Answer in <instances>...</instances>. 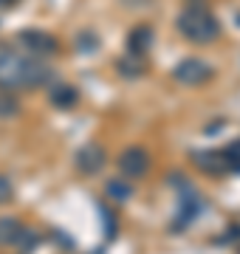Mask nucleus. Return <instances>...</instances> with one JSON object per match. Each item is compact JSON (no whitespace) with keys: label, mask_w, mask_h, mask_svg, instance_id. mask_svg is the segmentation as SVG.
I'll return each instance as SVG.
<instances>
[{"label":"nucleus","mask_w":240,"mask_h":254,"mask_svg":"<svg viewBox=\"0 0 240 254\" xmlns=\"http://www.w3.org/2000/svg\"><path fill=\"white\" fill-rule=\"evenodd\" d=\"M54 79V68L40 57L20 54L14 46H0V91H34Z\"/></svg>","instance_id":"obj_1"},{"label":"nucleus","mask_w":240,"mask_h":254,"mask_svg":"<svg viewBox=\"0 0 240 254\" xmlns=\"http://www.w3.org/2000/svg\"><path fill=\"white\" fill-rule=\"evenodd\" d=\"M178 31L195 43V46H209L221 37V23L209 9L203 6H186L181 14H178Z\"/></svg>","instance_id":"obj_2"},{"label":"nucleus","mask_w":240,"mask_h":254,"mask_svg":"<svg viewBox=\"0 0 240 254\" xmlns=\"http://www.w3.org/2000/svg\"><path fill=\"white\" fill-rule=\"evenodd\" d=\"M17 46H23L31 57H40V60L60 54V40L54 34L43 31V28H23V31H17Z\"/></svg>","instance_id":"obj_3"},{"label":"nucleus","mask_w":240,"mask_h":254,"mask_svg":"<svg viewBox=\"0 0 240 254\" xmlns=\"http://www.w3.org/2000/svg\"><path fill=\"white\" fill-rule=\"evenodd\" d=\"M215 76V68L206 60H198V57H186L173 68V79L186 85V88H198V85H206V82Z\"/></svg>","instance_id":"obj_4"},{"label":"nucleus","mask_w":240,"mask_h":254,"mask_svg":"<svg viewBox=\"0 0 240 254\" xmlns=\"http://www.w3.org/2000/svg\"><path fill=\"white\" fill-rule=\"evenodd\" d=\"M178 184H181V192H178V212H176L173 232H186V229L192 226V220L201 215L203 200L195 195V190L184 181V178H178Z\"/></svg>","instance_id":"obj_5"},{"label":"nucleus","mask_w":240,"mask_h":254,"mask_svg":"<svg viewBox=\"0 0 240 254\" xmlns=\"http://www.w3.org/2000/svg\"><path fill=\"white\" fill-rule=\"evenodd\" d=\"M150 153L144 150V147H127L124 153L119 155V161H116V167H119L121 178H133V181H139V178H144V175L150 173Z\"/></svg>","instance_id":"obj_6"},{"label":"nucleus","mask_w":240,"mask_h":254,"mask_svg":"<svg viewBox=\"0 0 240 254\" xmlns=\"http://www.w3.org/2000/svg\"><path fill=\"white\" fill-rule=\"evenodd\" d=\"M74 164L76 170L82 175H99L105 170V164H108V153H105V147L96 144V141H88L76 150L74 155Z\"/></svg>","instance_id":"obj_7"},{"label":"nucleus","mask_w":240,"mask_h":254,"mask_svg":"<svg viewBox=\"0 0 240 254\" xmlns=\"http://www.w3.org/2000/svg\"><path fill=\"white\" fill-rule=\"evenodd\" d=\"M156 46V28L147 23H139L127 31V54L130 57H144L150 54V48Z\"/></svg>","instance_id":"obj_8"},{"label":"nucleus","mask_w":240,"mask_h":254,"mask_svg":"<svg viewBox=\"0 0 240 254\" xmlns=\"http://www.w3.org/2000/svg\"><path fill=\"white\" fill-rule=\"evenodd\" d=\"M192 161H195V167H201V173H206V175H226L229 173L226 158H223L221 150H195Z\"/></svg>","instance_id":"obj_9"},{"label":"nucleus","mask_w":240,"mask_h":254,"mask_svg":"<svg viewBox=\"0 0 240 254\" xmlns=\"http://www.w3.org/2000/svg\"><path fill=\"white\" fill-rule=\"evenodd\" d=\"M48 102L57 110H71L79 105V88H74L71 82H57V85H51V91H48Z\"/></svg>","instance_id":"obj_10"},{"label":"nucleus","mask_w":240,"mask_h":254,"mask_svg":"<svg viewBox=\"0 0 240 254\" xmlns=\"http://www.w3.org/2000/svg\"><path fill=\"white\" fill-rule=\"evenodd\" d=\"M116 71L124 79H139V76L147 73V63L141 57H121V60H116Z\"/></svg>","instance_id":"obj_11"},{"label":"nucleus","mask_w":240,"mask_h":254,"mask_svg":"<svg viewBox=\"0 0 240 254\" xmlns=\"http://www.w3.org/2000/svg\"><path fill=\"white\" fill-rule=\"evenodd\" d=\"M20 232H23V223H20L17 218H11V215L0 218V249H6V246H14V243H17Z\"/></svg>","instance_id":"obj_12"},{"label":"nucleus","mask_w":240,"mask_h":254,"mask_svg":"<svg viewBox=\"0 0 240 254\" xmlns=\"http://www.w3.org/2000/svg\"><path fill=\"white\" fill-rule=\"evenodd\" d=\"M105 192H108V198L119 200V203L130 200V195H133V190H130V184H127V181H121V178H111V181L105 184Z\"/></svg>","instance_id":"obj_13"},{"label":"nucleus","mask_w":240,"mask_h":254,"mask_svg":"<svg viewBox=\"0 0 240 254\" xmlns=\"http://www.w3.org/2000/svg\"><path fill=\"white\" fill-rule=\"evenodd\" d=\"M40 243H43V235H40V232H34V229L23 226V232H20V237H17V243H14V246H20V249H23V254H31Z\"/></svg>","instance_id":"obj_14"},{"label":"nucleus","mask_w":240,"mask_h":254,"mask_svg":"<svg viewBox=\"0 0 240 254\" xmlns=\"http://www.w3.org/2000/svg\"><path fill=\"white\" fill-rule=\"evenodd\" d=\"M221 153H223V158H226V167H229V173L240 175V138H238V141H232L229 147H223Z\"/></svg>","instance_id":"obj_15"},{"label":"nucleus","mask_w":240,"mask_h":254,"mask_svg":"<svg viewBox=\"0 0 240 254\" xmlns=\"http://www.w3.org/2000/svg\"><path fill=\"white\" fill-rule=\"evenodd\" d=\"M20 113V102L14 99V93L0 91V119H11Z\"/></svg>","instance_id":"obj_16"},{"label":"nucleus","mask_w":240,"mask_h":254,"mask_svg":"<svg viewBox=\"0 0 240 254\" xmlns=\"http://www.w3.org/2000/svg\"><path fill=\"white\" fill-rule=\"evenodd\" d=\"M76 48L93 54V51H99V37L93 34V31H79V34H76Z\"/></svg>","instance_id":"obj_17"},{"label":"nucleus","mask_w":240,"mask_h":254,"mask_svg":"<svg viewBox=\"0 0 240 254\" xmlns=\"http://www.w3.org/2000/svg\"><path fill=\"white\" fill-rule=\"evenodd\" d=\"M99 212H102V218H105V240L113 243V237H116V215L108 212L105 206H99Z\"/></svg>","instance_id":"obj_18"},{"label":"nucleus","mask_w":240,"mask_h":254,"mask_svg":"<svg viewBox=\"0 0 240 254\" xmlns=\"http://www.w3.org/2000/svg\"><path fill=\"white\" fill-rule=\"evenodd\" d=\"M11 198H14V184H11L9 175L0 173V206H3V203H9Z\"/></svg>","instance_id":"obj_19"},{"label":"nucleus","mask_w":240,"mask_h":254,"mask_svg":"<svg viewBox=\"0 0 240 254\" xmlns=\"http://www.w3.org/2000/svg\"><path fill=\"white\" fill-rule=\"evenodd\" d=\"M235 240H240V223H232V226L226 229L215 243H235Z\"/></svg>","instance_id":"obj_20"},{"label":"nucleus","mask_w":240,"mask_h":254,"mask_svg":"<svg viewBox=\"0 0 240 254\" xmlns=\"http://www.w3.org/2000/svg\"><path fill=\"white\" fill-rule=\"evenodd\" d=\"M54 237H57V246H60V249H68V252H74V240H71V235L54 232Z\"/></svg>","instance_id":"obj_21"},{"label":"nucleus","mask_w":240,"mask_h":254,"mask_svg":"<svg viewBox=\"0 0 240 254\" xmlns=\"http://www.w3.org/2000/svg\"><path fill=\"white\" fill-rule=\"evenodd\" d=\"M186 6H203V9H209V0H186Z\"/></svg>","instance_id":"obj_22"},{"label":"nucleus","mask_w":240,"mask_h":254,"mask_svg":"<svg viewBox=\"0 0 240 254\" xmlns=\"http://www.w3.org/2000/svg\"><path fill=\"white\" fill-rule=\"evenodd\" d=\"M20 0H0V9H14Z\"/></svg>","instance_id":"obj_23"}]
</instances>
